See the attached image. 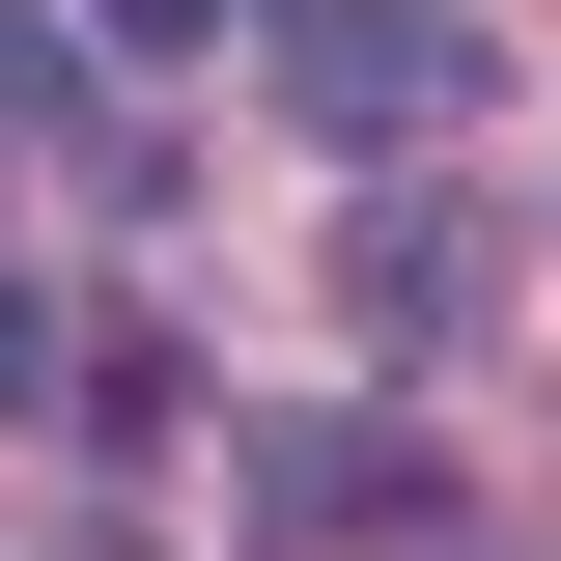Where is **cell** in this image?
<instances>
[{
	"label": "cell",
	"instance_id": "cell-5",
	"mask_svg": "<svg viewBox=\"0 0 561 561\" xmlns=\"http://www.w3.org/2000/svg\"><path fill=\"white\" fill-rule=\"evenodd\" d=\"M197 28H225V0H113V57H140V84H169V57H197Z\"/></svg>",
	"mask_w": 561,
	"mask_h": 561
},
{
	"label": "cell",
	"instance_id": "cell-3",
	"mask_svg": "<svg viewBox=\"0 0 561 561\" xmlns=\"http://www.w3.org/2000/svg\"><path fill=\"white\" fill-rule=\"evenodd\" d=\"M337 309H365L393 365H449V337H478V225L421 197V169H393V197H337Z\"/></svg>",
	"mask_w": 561,
	"mask_h": 561
},
{
	"label": "cell",
	"instance_id": "cell-2",
	"mask_svg": "<svg viewBox=\"0 0 561 561\" xmlns=\"http://www.w3.org/2000/svg\"><path fill=\"white\" fill-rule=\"evenodd\" d=\"M253 534L337 561V534H449V478H421L393 421H253Z\"/></svg>",
	"mask_w": 561,
	"mask_h": 561
},
{
	"label": "cell",
	"instance_id": "cell-1",
	"mask_svg": "<svg viewBox=\"0 0 561 561\" xmlns=\"http://www.w3.org/2000/svg\"><path fill=\"white\" fill-rule=\"evenodd\" d=\"M280 84H309V113L337 140H478V28H449V0H280Z\"/></svg>",
	"mask_w": 561,
	"mask_h": 561
},
{
	"label": "cell",
	"instance_id": "cell-4",
	"mask_svg": "<svg viewBox=\"0 0 561 561\" xmlns=\"http://www.w3.org/2000/svg\"><path fill=\"white\" fill-rule=\"evenodd\" d=\"M0 140H84V84H57V28L0 0Z\"/></svg>",
	"mask_w": 561,
	"mask_h": 561
}]
</instances>
